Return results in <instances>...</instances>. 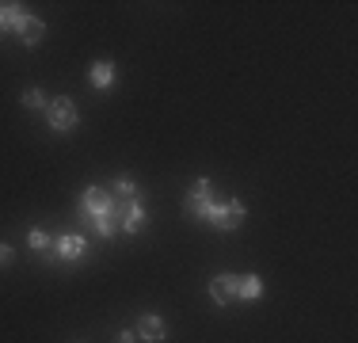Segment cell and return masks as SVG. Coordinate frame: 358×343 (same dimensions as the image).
<instances>
[{"mask_svg":"<svg viewBox=\"0 0 358 343\" xmlns=\"http://www.w3.org/2000/svg\"><path fill=\"white\" fill-rule=\"evenodd\" d=\"M76 214H80L84 225L96 229V237L103 240H115L118 237V221H122V199H115L103 187H84L80 191V202H76Z\"/></svg>","mask_w":358,"mask_h":343,"instance_id":"obj_1","label":"cell"},{"mask_svg":"<svg viewBox=\"0 0 358 343\" xmlns=\"http://www.w3.org/2000/svg\"><path fill=\"white\" fill-rule=\"evenodd\" d=\"M183 210L191 214L194 221L210 225V218H214V210H217V199H214V179H210V176H199V179H194L191 191L183 195Z\"/></svg>","mask_w":358,"mask_h":343,"instance_id":"obj_2","label":"cell"},{"mask_svg":"<svg viewBox=\"0 0 358 343\" xmlns=\"http://www.w3.org/2000/svg\"><path fill=\"white\" fill-rule=\"evenodd\" d=\"M76 122H80V111H76L73 99H65V96L46 99V126L54 134H73Z\"/></svg>","mask_w":358,"mask_h":343,"instance_id":"obj_3","label":"cell"},{"mask_svg":"<svg viewBox=\"0 0 358 343\" xmlns=\"http://www.w3.org/2000/svg\"><path fill=\"white\" fill-rule=\"evenodd\" d=\"M244 221H248V206L241 199H225V202H217L214 218H210V229H217V233H236Z\"/></svg>","mask_w":358,"mask_h":343,"instance_id":"obj_4","label":"cell"},{"mask_svg":"<svg viewBox=\"0 0 358 343\" xmlns=\"http://www.w3.org/2000/svg\"><path fill=\"white\" fill-rule=\"evenodd\" d=\"M210 302L217 309H229L233 302H241V274H214L210 279Z\"/></svg>","mask_w":358,"mask_h":343,"instance_id":"obj_5","label":"cell"},{"mask_svg":"<svg viewBox=\"0 0 358 343\" xmlns=\"http://www.w3.org/2000/svg\"><path fill=\"white\" fill-rule=\"evenodd\" d=\"M84 252H88V240L80 233H57L54 244H50V260H65V263L84 260Z\"/></svg>","mask_w":358,"mask_h":343,"instance_id":"obj_6","label":"cell"},{"mask_svg":"<svg viewBox=\"0 0 358 343\" xmlns=\"http://www.w3.org/2000/svg\"><path fill=\"white\" fill-rule=\"evenodd\" d=\"M145 218H149V210H145L141 195H134V199H122V221H118V233L134 237L145 229Z\"/></svg>","mask_w":358,"mask_h":343,"instance_id":"obj_7","label":"cell"},{"mask_svg":"<svg viewBox=\"0 0 358 343\" xmlns=\"http://www.w3.org/2000/svg\"><path fill=\"white\" fill-rule=\"evenodd\" d=\"M134 332H138L141 343H164L168 340V324L160 313H141L138 324H134Z\"/></svg>","mask_w":358,"mask_h":343,"instance_id":"obj_8","label":"cell"},{"mask_svg":"<svg viewBox=\"0 0 358 343\" xmlns=\"http://www.w3.org/2000/svg\"><path fill=\"white\" fill-rule=\"evenodd\" d=\"M115 76H118L115 62H110V57H99V62H92V65H88V88L110 92V88H115Z\"/></svg>","mask_w":358,"mask_h":343,"instance_id":"obj_9","label":"cell"},{"mask_svg":"<svg viewBox=\"0 0 358 343\" xmlns=\"http://www.w3.org/2000/svg\"><path fill=\"white\" fill-rule=\"evenodd\" d=\"M15 38L27 50H35V46H42V38H46V23H42L38 15H23V23L15 27Z\"/></svg>","mask_w":358,"mask_h":343,"instance_id":"obj_10","label":"cell"},{"mask_svg":"<svg viewBox=\"0 0 358 343\" xmlns=\"http://www.w3.org/2000/svg\"><path fill=\"white\" fill-rule=\"evenodd\" d=\"M23 15H27V12H23V4H0V34H4V31L15 34V27L23 23Z\"/></svg>","mask_w":358,"mask_h":343,"instance_id":"obj_11","label":"cell"},{"mask_svg":"<svg viewBox=\"0 0 358 343\" xmlns=\"http://www.w3.org/2000/svg\"><path fill=\"white\" fill-rule=\"evenodd\" d=\"M241 298L244 302H259L263 298V279L259 274H241Z\"/></svg>","mask_w":358,"mask_h":343,"instance_id":"obj_12","label":"cell"},{"mask_svg":"<svg viewBox=\"0 0 358 343\" xmlns=\"http://www.w3.org/2000/svg\"><path fill=\"white\" fill-rule=\"evenodd\" d=\"M50 244H54V237H50L46 229H27V248L31 252H50Z\"/></svg>","mask_w":358,"mask_h":343,"instance_id":"obj_13","label":"cell"},{"mask_svg":"<svg viewBox=\"0 0 358 343\" xmlns=\"http://www.w3.org/2000/svg\"><path fill=\"white\" fill-rule=\"evenodd\" d=\"M110 195H115V199H134V195H141V191L130 176H118L115 183H110Z\"/></svg>","mask_w":358,"mask_h":343,"instance_id":"obj_14","label":"cell"},{"mask_svg":"<svg viewBox=\"0 0 358 343\" xmlns=\"http://www.w3.org/2000/svg\"><path fill=\"white\" fill-rule=\"evenodd\" d=\"M20 103H23V107H27V111H46V96H42V88H23V96H20Z\"/></svg>","mask_w":358,"mask_h":343,"instance_id":"obj_15","label":"cell"},{"mask_svg":"<svg viewBox=\"0 0 358 343\" xmlns=\"http://www.w3.org/2000/svg\"><path fill=\"white\" fill-rule=\"evenodd\" d=\"M110 343H138V332L134 328H122V332H115V340Z\"/></svg>","mask_w":358,"mask_h":343,"instance_id":"obj_16","label":"cell"},{"mask_svg":"<svg viewBox=\"0 0 358 343\" xmlns=\"http://www.w3.org/2000/svg\"><path fill=\"white\" fill-rule=\"evenodd\" d=\"M12 244H4V240H0V267H8V263H12Z\"/></svg>","mask_w":358,"mask_h":343,"instance_id":"obj_17","label":"cell"}]
</instances>
